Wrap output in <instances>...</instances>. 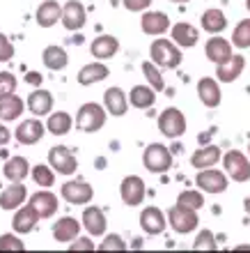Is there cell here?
<instances>
[{"label":"cell","instance_id":"cell-1","mask_svg":"<svg viewBox=\"0 0 250 253\" xmlns=\"http://www.w3.org/2000/svg\"><path fill=\"white\" fill-rule=\"evenodd\" d=\"M149 58L158 69H177L181 65V51L172 40H154L149 46Z\"/></svg>","mask_w":250,"mask_h":253},{"label":"cell","instance_id":"cell-2","mask_svg":"<svg viewBox=\"0 0 250 253\" xmlns=\"http://www.w3.org/2000/svg\"><path fill=\"white\" fill-rule=\"evenodd\" d=\"M106 108L101 104H83L78 108V115H76V126H78V131L83 133H97L101 126L106 125Z\"/></svg>","mask_w":250,"mask_h":253},{"label":"cell","instance_id":"cell-3","mask_svg":"<svg viewBox=\"0 0 250 253\" xmlns=\"http://www.w3.org/2000/svg\"><path fill=\"white\" fill-rule=\"evenodd\" d=\"M143 164L149 173H168L172 168V152L163 143H151L143 152Z\"/></svg>","mask_w":250,"mask_h":253},{"label":"cell","instance_id":"cell-4","mask_svg":"<svg viewBox=\"0 0 250 253\" xmlns=\"http://www.w3.org/2000/svg\"><path fill=\"white\" fill-rule=\"evenodd\" d=\"M168 223H170V228L179 235L193 233L200 223L198 210H188V207H181V205L170 207V210H168Z\"/></svg>","mask_w":250,"mask_h":253},{"label":"cell","instance_id":"cell-5","mask_svg":"<svg viewBox=\"0 0 250 253\" xmlns=\"http://www.w3.org/2000/svg\"><path fill=\"white\" fill-rule=\"evenodd\" d=\"M225 175L234 182H248L250 180V159L239 150H230L223 157Z\"/></svg>","mask_w":250,"mask_h":253},{"label":"cell","instance_id":"cell-6","mask_svg":"<svg viewBox=\"0 0 250 253\" xmlns=\"http://www.w3.org/2000/svg\"><path fill=\"white\" fill-rule=\"evenodd\" d=\"M158 131L163 133L165 138H179L186 133V118L179 108H165L163 113L158 115Z\"/></svg>","mask_w":250,"mask_h":253},{"label":"cell","instance_id":"cell-7","mask_svg":"<svg viewBox=\"0 0 250 253\" xmlns=\"http://www.w3.org/2000/svg\"><path fill=\"white\" fill-rule=\"evenodd\" d=\"M48 166L55 168V173L60 175H73L78 168V159L76 154L65 145H55L48 150Z\"/></svg>","mask_w":250,"mask_h":253},{"label":"cell","instance_id":"cell-8","mask_svg":"<svg viewBox=\"0 0 250 253\" xmlns=\"http://www.w3.org/2000/svg\"><path fill=\"white\" fill-rule=\"evenodd\" d=\"M145 182H143V177H138V175H129V177H124L122 180V184H119V196H122V203L129 207H138L143 205V200H145Z\"/></svg>","mask_w":250,"mask_h":253},{"label":"cell","instance_id":"cell-9","mask_svg":"<svg viewBox=\"0 0 250 253\" xmlns=\"http://www.w3.org/2000/svg\"><path fill=\"white\" fill-rule=\"evenodd\" d=\"M195 184L200 187L202 193H223L227 189V175L216 168H202L195 177Z\"/></svg>","mask_w":250,"mask_h":253},{"label":"cell","instance_id":"cell-10","mask_svg":"<svg viewBox=\"0 0 250 253\" xmlns=\"http://www.w3.org/2000/svg\"><path fill=\"white\" fill-rule=\"evenodd\" d=\"M60 21H62V26H65L67 30H71V33L83 30V28H85V21H87V12H85V7H83V2L69 0V2L62 7Z\"/></svg>","mask_w":250,"mask_h":253},{"label":"cell","instance_id":"cell-11","mask_svg":"<svg viewBox=\"0 0 250 253\" xmlns=\"http://www.w3.org/2000/svg\"><path fill=\"white\" fill-rule=\"evenodd\" d=\"M60 193H62V198H65L67 203H71V205H85V203H90V200L94 198L92 187L85 184V182H65L62 189H60Z\"/></svg>","mask_w":250,"mask_h":253},{"label":"cell","instance_id":"cell-12","mask_svg":"<svg viewBox=\"0 0 250 253\" xmlns=\"http://www.w3.org/2000/svg\"><path fill=\"white\" fill-rule=\"evenodd\" d=\"M44 133H46V126L41 125L37 118H30V120H23L16 129V140H19L21 145H35V143H39L44 138Z\"/></svg>","mask_w":250,"mask_h":253},{"label":"cell","instance_id":"cell-13","mask_svg":"<svg viewBox=\"0 0 250 253\" xmlns=\"http://www.w3.org/2000/svg\"><path fill=\"white\" fill-rule=\"evenodd\" d=\"M30 205L35 207V212L39 214V219H51L53 214L58 212L60 203L55 193H51L48 189H41V191L30 196Z\"/></svg>","mask_w":250,"mask_h":253},{"label":"cell","instance_id":"cell-14","mask_svg":"<svg viewBox=\"0 0 250 253\" xmlns=\"http://www.w3.org/2000/svg\"><path fill=\"white\" fill-rule=\"evenodd\" d=\"M244 69H246V58L244 55L232 53L230 60L216 65V81H220V83H234V81L241 76Z\"/></svg>","mask_w":250,"mask_h":253},{"label":"cell","instance_id":"cell-15","mask_svg":"<svg viewBox=\"0 0 250 253\" xmlns=\"http://www.w3.org/2000/svg\"><path fill=\"white\" fill-rule=\"evenodd\" d=\"M140 28L145 35H151V37H161V35L168 33L170 28V19L168 14L163 12H145L143 19H140Z\"/></svg>","mask_w":250,"mask_h":253},{"label":"cell","instance_id":"cell-16","mask_svg":"<svg viewBox=\"0 0 250 253\" xmlns=\"http://www.w3.org/2000/svg\"><path fill=\"white\" fill-rule=\"evenodd\" d=\"M37 221H39V214L35 212V207L28 203V205H23V207L16 210V214H14V219H12V228H14V233L28 235V233H33L35 230Z\"/></svg>","mask_w":250,"mask_h":253},{"label":"cell","instance_id":"cell-17","mask_svg":"<svg viewBox=\"0 0 250 253\" xmlns=\"http://www.w3.org/2000/svg\"><path fill=\"white\" fill-rule=\"evenodd\" d=\"M104 108L106 113L115 115V118H122L129 108V97L124 94L122 87H108L104 92Z\"/></svg>","mask_w":250,"mask_h":253},{"label":"cell","instance_id":"cell-18","mask_svg":"<svg viewBox=\"0 0 250 253\" xmlns=\"http://www.w3.org/2000/svg\"><path fill=\"white\" fill-rule=\"evenodd\" d=\"M140 228L147 235H161L165 230V214L158 207L149 205L140 212Z\"/></svg>","mask_w":250,"mask_h":253},{"label":"cell","instance_id":"cell-19","mask_svg":"<svg viewBox=\"0 0 250 253\" xmlns=\"http://www.w3.org/2000/svg\"><path fill=\"white\" fill-rule=\"evenodd\" d=\"M28 198V189L23 187V182H12L5 191L0 193V207L12 212V210H19Z\"/></svg>","mask_w":250,"mask_h":253},{"label":"cell","instance_id":"cell-20","mask_svg":"<svg viewBox=\"0 0 250 253\" xmlns=\"http://www.w3.org/2000/svg\"><path fill=\"white\" fill-rule=\"evenodd\" d=\"M204 53H207V58H209L214 65H220V62L232 58V44L227 40H223V37L214 35V37L207 40V44H204Z\"/></svg>","mask_w":250,"mask_h":253},{"label":"cell","instance_id":"cell-21","mask_svg":"<svg viewBox=\"0 0 250 253\" xmlns=\"http://www.w3.org/2000/svg\"><path fill=\"white\" fill-rule=\"evenodd\" d=\"M198 97L207 108H216L223 99V92H220V85H218L216 79H200L198 81Z\"/></svg>","mask_w":250,"mask_h":253},{"label":"cell","instance_id":"cell-22","mask_svg":"<svg viewBox=\"0 0 250 253\" xmlns=\"http://www.w3.org/2000/svg\"><path fill=\"white\" fill-rule=\"evenodd\" d=\"M26 106H28V111H30L35 118L48 115L53 111V94L48 92V90H41V87H37L33 94H28Z\"/></svg>","mask_w":250,"mask_h":253},{"label":"cell","instance_id":"cell-23","mask_svg":"<svg viewBox=\"0 0 250 253\" xmlns=\"http://www.w3.org/2000/svg\"><path fill=\"white\" fill-rule=\"evenodd\" d=\"M78 233H80V223L73 216H62V219L53 223V240L55 242H62V244L73 242L78 237Z\"/></svg>","mask_w":250,"mask_h":253},{"label":"cell","instance_id":"cell-24","mask_svg":"<svg viewBox=\"0 0 250 253\" xmlns=\"http://www.w3.org/2000/svg\"><path fill=\"white\" fill-rule=\"evenodd\" d=\"M108 74H110V69L104 60H94L78 72V83L80 85H94V83H101L108 79Z\"/></svg>","mask_w":250,"mask_h":253},{"label":"cell","instance_id":"cell-25","mask_svg":"<svg viewBox=\"0 0 250 253\" xmlns=\"http://www.w3.org/2000/svg\"><path fill=\"white\" fill-rule=\"evenodd\" d=\"M106 226H108V221H106V214L101 212L99 207H85V212H83V228H85L87 233L92 235V237H101L106 235Z\"/></svg>","mask_w":250,"mask_h":253},{"label":"cell","instance_id":"cell-26","mask_svg":"<svg viewBox=\"0 0 250 253\" xmlns=\"http://www.w3.org/2000/svg\"><path fill=\"white\" fill-rule=\"evenodd\" d=\"M90 51H92V55L97 60H110L119 51V40L112 37V35H101V37H97V40L92 42Z\"/></svg>","mask_w":250,"mask_h":253},{"label":"cell","instance_id":"cell-27","mask_svg":"<svg viewBox=\"0 0 250 253\" xmlns=\"http://www.w3.org/2000/svg\"><path fill=\"white\" fill-rule=\"evenodd\" d=\"M200 40V33L198 28L191 26V23H177V26H172V42L177 44L179 48H193L198 44Z\"/></svg>","mask_w":250,"mask_h":253},{"label":"cell","instance_id":"cell-28","mask_svg":"<svg viewBox=\"0 0 250 253\" xmlns=\"http://www.w3.org/2000/svg\"><path fill=\"white\" fill-rule=\"evenodd\" d=\"M23 108H26V104H23V99H21L19 94H5V97H0V120H5V122L19 120Z\"/></svg>","mask_w":250,"mask_h":253},{"label":"cell","instance_id":"cell-29","mask_svg":"<svg viewBox=\"0 0 250 253\" xmlns=\"http://www.w3.org/2000/svg\"><path fill=\"white\" fill-rule=\"evenodd\" d=\"M218 161H220V147L216 145H204L200 150H195L191 157V166L202 170V168H211L216 166Z\"/></svg>","mask_w":250,"mask_h":253},{"label":"cell","instance_id":"cell-30","mask_svg":"<svg viewBox=\"0 0 250 253\" xmlns=\"http://www.w3.org/2000/svg\"><path fill=\"white\" fill-rule=\"evenodd\" d=\"M154 101H156V90L151 85H133L129 92V104L133 108H140V111L151 108Z\"/></svg>","mask_w":250,"mask_h":253},{"label":"cell","instance_id":"cell-31","mask_svg":"<svg viewBox=\"0 0 250 253\" xmlns=\"http://www.w3.org/2000/svg\"><path fill=\"white\" fill-rule=\"evenodd\" d=\"M2 175H5L9 182H23L30 175V164H28L26 157H12V159H7L5 168H2Z\"/></svg>","mask_w":250,"mask_h":253},{"label":"cell","instance_id":"cell-32","mask_svg":"<svg viewBox=\"0 0 250 253\" xmlns=\"http://www.w3.org/2000/svg\"><path fill=\"white\" fill-rule=\"evenodd\" d=\"M60 16H62V7H60V2H55V0H44V2L37 7V23H39L41 28L55 26L60 21Z\"/></svg>","mask_w":250,"mask_h":253},{"label":"cell","instance_id":"cell-33","mask_svg":"<svg viewBox=\"0 0 250 253\" xmlns=\"http://www.w3.org/2000/svg\"><path fill=\"white\" fill-rule=\"evenodd\" d=\"M41 60H44V65L51 69V72H62L67 65H69V55H67V51L62 46H46L44 48V53H41Z\"/></svg>","mask_w":250,"mask_h":253},{"label":"cell","instance_id":"cell-34","mask_svg":"<svg viewBox=\"0 0 250 253\" xmlns=\"http://www.w3.org/2000/svg\"><path fill=\"white\" fill-rule=\"evenodd\" d=\"M200 21H202V30L204 33H209V35H218V33H223L225 28H227V19H225V14L220 12V9H216V7L207 9Z\"/></svg>","mask_w":250,"mask_h":253},{"label":"cell","instance_id":"cell-35","mask_svg":"<svg viewBox=\"0 0 250 253\" xmlns=\"http://www.w3.org/2000/svg\"><path fill=\"white\" fill-rule=\"evenodd\" d=\"M71 126H73V118L67 111H55V113L48 115L46 129L53 136H65V133L71 131Z\"/></svg>","mask_w":250,"mask_h":253},{"label":"cell","instance_id":"cell-36","mask_svg":"<svg viewBox=\"0 0 250 253\" xmlns=\"http://www.w3.org/2000/svg\"><path fill=\"white\" fill-rule=\"evenodd\" d=\"M143 74H145V79H147V85H151L156 92H161L165 87V81L163 76H161V69H158L154 62H143Z\"/></svg>","mask_w":250,"mask_h":253},{"label":"cell","instance_id":"cell-37","mask_svg":"<svg viewBox=\"0 0 250 253\" xmlns=\"http://www.w3.org/2000/svg\"><path fill=\"white\" fill-rule=\"evenodd\" d=\"M30 175H33V180L37 187H53V182H55V173H53L51 166H44V164H37V166L30 170Z\"/></svg>","mask_w":250,"mask_h":253},{"label":"cell","instance_id":"cell-38","mask_svg":"<svg viewBox=\"0 0 250 253\" xmlns=\"http://www.w3.org/2000/svg\"><path fill=\"white\" fill-rule=\"evenodd\" d=\"M232 44L237 48H250V19L239 21V26L232 33Z\"/></svg>","mask_w":250,"mask_h":253},{"label":"cell","instance_id":"cell-39","mask_svg":"<svg viewBox=\"0 0 250 253\" xmlns=\"http://www.w3.org/2000/svg\"><path fill=\"white\" fill-rule=\"evenodd\" d=\"M177 205L188 207V210H200L204 205V196H202V191L188 189V191H181L177 196Z\"/></svg>","mask_w":250,"mask_h":253},{"label":"cell","instance_id":"cell-40","mask_svg":"<svg viewBox=\"0 0 250 253\" xmlns=\"http://www.w3.org/2000/svg\"><path fill=\"white\" fill-rule=\"evenodd\" d=\"M193 249L195 251H216L218 244H216V237H214V233L211 230H200L198 237H195V242H193Z\"/></svg>","mask_w":250,"mask_h":253},{"label":"cell","instance_id":"cell-41","mask_svg":"<svg viewBox=\"0 0 250 253\" xmlns=\"http://www.w3.org/2000/svg\"><path fill=\"white\" fill-rule=\"evenodd\" d=\"M23 249H26V244L19 240V233L0 235V251H23Z\"/></svg>","mask_w":250,"mask_h":253},{"label":"cell","instance_id":"cell-42","mask_svg":"<svg viewBox=\"0 0 250 253\" xmlns=\"http://www.w3.org/2000/svg\"><path fill=\"white\" fill-rule=\"evenodd\" d=\"M97 249L99 251H126V242L119 235H106V240Z\"/></svg>","mask_w":250,"mask_h":253},{"label":"cell","instance_id":"cell-43","mask_svg":"<svg viewBox=\"0 0 250 253\" xmlns=\"http://www.w3.org/2000/svg\"><path fill=\"white\" fill-rule=\"evenodd\" d=\"M16 76L12 72H0V97L5 94H14L16 92Z\"/></svg>","mask_w":250,"mask_h":253},{"label":"cell","instance_id":"cell-44","mask_svg":"<svg viewBox=\"0 0 250 253\" xmlns=\"http://www.w3.org/2000/svg\"><path fill=\"white\" fill-rule=\"evenodd\" d=\"M14 58V44L0 33V62H9Z\"/></svg>","mask_w":250,"mask_h":253},{"label":"cell","instance_id":"cell-45","mask_svg":"<svg viewBox=\"0 0 250 253\" xmlns=\"http://www.w3.org/2000/svg\"><path fill=\"white\" fill-rule=\"evenodd\" d=\"M149 5H151V0H124V7L129 12H147Z\"/></svg>","mask_w":250,"mask_h":253},{"label":"cell","instance_id":"cell-46","mask_svg":"<svg viewBox=\"0 0 250 253\" xmlns=\"http://www.w3.org/2000/svg\"><path fill=\"white\" fill-rule=\"evenodd\" d=\"M94 244L92 240H87V237H80V240H76L73 244H69V251H94Z\"/></svg>","mask_w":250,"mask_h":253},{"label":"cell","instance_id":"cell-47","mask_svg":"<svg viewBox=\"0 0 250 253\" xmlns=\"http://www.w3.org/2000/svg\"><path fill=\"white\" fill-rule=\"evenodd\" d=\"M9 138H12V131H9L7 126L0 125V147L7 145V143H9Z\"/></svg>","mask_w":250,"mask_h":253},{"label":"cell","instance_id":"cell-48","mask_svg":"<svg viewBox=\"0 0 250 253\" xmlns=\"http://www.w3.org/2000/svg\"><path fill=\"white\" fill-rule=\"evenodd\" d=\"M28 83H35V85H39V83H41V74L30 72V74H28Z\"/></svg>","mask_w":250,"mask_h":253},{"label":"cell","instance_id":"cell-49","mask_svg":"<svg viewBox=\"0 0 250 253\" xmlns=\"http://www.w3.org/2000/svg\"><path fill=\"white\" fill-rule=\"evenodd\" d=\"M244 210H246V214H248V216H250V196L244 200Z\"/></svg>","mask_w":250,"mask_h":253},{"label":"cell","instance_id":"cell-50","mask_svg":"<svg viewBox=\"0 0 250 253\" xmlns=\"http://www.w3.org/2000/svg\"><path fill=\"white\" fill-rule=\"evenodd\" d=\"M170 2H191V0H170Z\"/></svg>","mask_w":250,"mask_h":253},{"label":"cell","instance_id":"cell-51","mask_svg":"<svg viewBox=\"0 0 250 253\" xmlns=\"http://www.w3.org/2000/svg\"><path fill=\"white\" fill-rule=\"evenodd\" d=\"M246 7H248V12H250V0H246Z\"/></svg>","mask_w":250,"mask_h":253},{"label":"cell","instance_id":"cell-52","mask_svg":"<svg viewBox=\"0 0 250 253\" xmlns=\"http://www.w3.org/2000/svg\"><path fill=\"white\" fill-rule=\"evenodd\" d=\"M248 154H250V145H248Z\"/></svg>","mask_w":250,"mask_h":253}]
</instances>
